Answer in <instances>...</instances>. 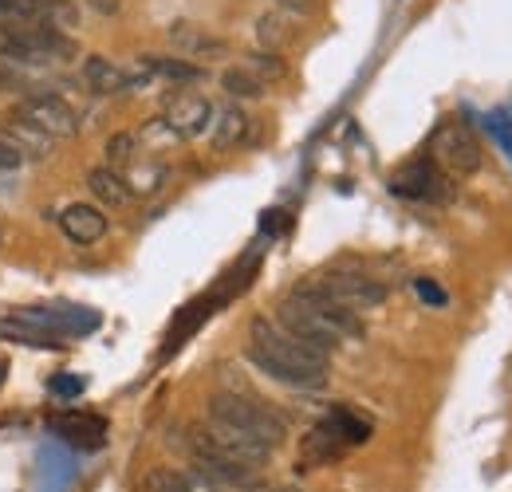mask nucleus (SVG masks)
<instances>
[{
    "mask_svg": "<svg viewBox=\"0 0 512 492\" xmlns=\"http://www.w3.org/2000/svg\"><path fill=\"white\" fill-rule=\"evenodd\" d=\"M0 130H4V134H8V138H12L28 158H40V154H48V150L56 146V138H52L48 130H40V126L28 123V119H20V115H12Z\"/></svg>",
    "mask_w": 512,
    "mask_h": 492,
    "instance_id": "nucleus-20",
    "label": "nucleus"
},
{
    "mask_svg": "<svg viewBox=\"0 0 512 492\" xmlns=\"http://www.w3.org/2000/svg\"><path fill=\"white\" fill-rule=\"evenodd\" d=\"M276 8H288V12H300V8H308V0H276Z\"/></svg>",
    "mask_w": 512,
    "mask_h": 492,
    "instance_id": "nucleus-33",
    "label": "nucleus"
},
{
    "mask_svg": "<svg viewBox=\"0 0 512 492\" xmlns=\"http://www.w3.org/2000/svg\"><path fill=\"white\" fill-rule=\"evenodd\" d=\"M217 83H221V91H225L229 99H249V103H253V99H264V91H268V83L256 79L245 63L225 67V71L217 75Z\"/></svg>",
    "mask_w": 512,
    "mask_h": 492,
    "instance_id": "nucleus-22",
    "label": "nucleus"
},
{
    "mask_svg": "<svg viewBox=\"0 0 512 492\" xmlns=\"http://www.w3.org/2000/svg\"><path fill=\"white\" fill-rule=\"evenodd\" d=\"M288 300H292V304H300V308L308 311L316 323H323L339 343H347V339H363V319H359V311L343 308L339 300H331L316 280L296 284V288L288 292Z\"/></svg>",
    "mask_w": 512,
    "mask_h": 492,
    "instance_id": "nucleus-4",
    "label": "nucleus"
},
{
    "mask_svg": "<svg viewBox=\"0 0 512 492\" xmlns=\"http://www.w3.org/2000/svg\"><path fill=\"white\" fill-rule=\"evenodd\" d=\"M87 189H91V197H95L103 209H127L130 201H134L130 185L123 182V174H119L115 166H95V170L87 174Z\"/></svg>",
    "mask_w": 512,
    "mask_h": 492,
    "instance_id": "nucleus-17",
    "label": "nucleus"
},
{
    "mask_svg": "<svg viewBox=\"0 0 512 492\" xmlns=\"http://www.w3.org/2000/svg\"><path fill=\"white\" fill-rule=\"evenodd\" d=\"M205 418H213V422H221V426H229V430L249 433V437L272 445V449L288 437V422H284L272 406H264L260 398H253L249 390H217V394L209 398Z\"/></svg>",
    "mask_w": 512,
    "mask_h": 492,
    "instance_id": "nucleus-2",
    "label": "nucleus"
},
{
    "mask_svg": "<svg viewBox=\"0 0 512 492\" xmlns=\"http://www.w3.org/2000/svg\"><path fill=\"white\" fill-rule=\"evenodd\" d=\"M249 115L237 107V103H229V107H221V111H213V126H209V142H213V150H237L245 138H249Z\"/></svg>",
    "mask_w": 512,
    "mask_h": 492,
    "instance_id": "nucleus-16",
    "label": "nucleus"
},
{
    "mask_svg": "<svg viewBox=\"0 0 512 492\" xmlns=\"http://www.w3.org/2000/svg\"><path fill=\"white\" fill-rule=\"evenodd\" d=\"M119 174H123V182L130 185L134 197H150L166 185V166L158 162V154H146V150H138L127 166H119Z\"/></svg>",
    "mask_w": 512,
    "mask_h": 492,
    "instance_id": "nucleus-15",
    "label": "nucleus"
},
{
    "mask_svg": "<svg viewBox=\"0 0 512 492\" xmlns=\"http://www.w3.org/2000/svg\"><path fill=\"white\" fill-rule=\"evenodd\" d=\"M79 71H83L87 91L99 95V99H115V95H127V91H138V87H142V83H138V71H127L123 63L107 60V56H87Z\"/></svg>",
    "mask_w": 512,
    "mask_h": 492,
    "instance_id": "nucleus-9",
    "label": "nucleus"
},
{
    "mask_svg": "<svg viewBox=\"0 0 512 492\" xmlns=\"http://www.w3.org/2000/svg\"><path fill=\"white\" fill-rule=\"evenodd\" d=\"M138 150H142V146H138V134L123 130V134H111V138H107V150H103V154H107V166L119 170V166H127Z\"/></svg>",
    "mask_w": 512,
    "mask_h": 492,
    "instance_id": "nucleus-26",
    "label": "nucleus"
},
{
    "mask_svg": "<svg viewBox=\"0 0 512 492\" xmlns=\"http://www.w3.org/2000/svg\"><path fill=\"white\" fill-rule=\"evenodd\" d=\"M430 162L457 182V178L481 174L485 150H481L477 134L461 123V119H446V123L434 126V134H430Z\"/></svg>",
    "mask_w": 512,
    "mask_h": 492,
    "instance_id": "nucleus-3",
    "label": "nucleus"
},
{
    "mask_svg": "<svg viewBox=\"0 0 512 492\" xmlns=\"http://www.w3.org/2000/svg\"><path fill=\"white\" fill-rule=\"evenodd\" d=\"M138 67L150 75V79H166V83H201L205 79V67H197L186 56H142Z\"/></svg>",
    "mask_w": 512,
    "mask_h": 492,
    "instance_id": "nucleus-19",
    "label": "nucleus"
},
{
    "mask_svg": "<svg viewBox=\"0 0 512 492\" xmlns=\"http://www.w3.org/2000/svg\"><path fill=\"white\" fill-rule=\"evenodd\" d=\"M24 162H28V154H24V150H20V146L0 130V170H20Z\"/></svg>",
    "mask_w": 512,
    "mask_h": 492,
    "instance_id": "nucleus-30",
    "label": "nucleus"
},
{
    "mask_svg": "<svg viewBox=\"0 0 512 492\" xmlns=\"http://www.w3.org/2000/svg\"><path fill=\"white\" fill-rule=\"evenodd\" d=\"M272 319H276V323H280L288 335H296L304 347L320 351V355H327V359H331V355H335V347H339V339H335V335H331L323 323H316V319L300 308V304H292L288 296L280 300V308H276V315H272Z\"/></svg>",
    "mask_w": 512,
    "mask_h": 492,
    "instance_id": "nucleus-11",
    "label": "nucleus"
},
{
    "mask_svg": "<svg viewBox=\"0 0 512 492\" xmlns=\"http://www.w3.org/2000/svg\"><path fill=\"white\" fill-rule=\"evenodd\" d=\"M256 44H260L264 52H280V48L288 44V20H284L280 12H264V16L256 20Z\"/></svg>",
    "mask_w": 512,
    "mask_h": 492,
    "instance_id": "nucleus-24",
    "label": "nucleus"
},
{
    "mask_svg": "<svg viewBox=\"0 0 512 492\" xmlns=\"http://www.w3.org/2000/svg\"><path fill=\"white\" fill-rule=\"evenodd\" d=\"M414 292H418L426 304H446V292H442L434 280H418V284H414Z\"/></svg>",
    "mask_w": 512,
    "mask_h": 492,
    "instance_id": "nucleus-31",
    "label": "nucleus"
},
{
    "mask_svg": "<svg viewBox=\"0 0 512 492\" xmlns=\"http://www.w3.org/2000/svg\"><path fill=\"white\" fill-rule=\"evenodd\" d=\"M12 115H20V119L36 123L40 130H48L56 142L79 134V115L67 107L60 95H52V91H32V95H24V99L16 103V111H12Z\"/></svg>",
    "mask_w": 512,
    "mask_h": 492,
    "instance_id": "nucleus-7",
    "label": "nucleus"
},
{
    "mask_svg": "<svg viewBox=\"0 0 512 492\" xmlns=\"http://www.w3.org/2000/svg\"><path fill=\"white\" fill-rule=\"evenodd\" d=\"M0 339L4 343H16V347H28V351H64V339L60 335H52L44 327H32V323H24L16 315L0 319Z\"/></svg>",
    "mask_w": 512,
    "mask_h": 492,
    "instance_id": "nucleus-18",
    "label": "nucleus"
},
{
    "mask_svg": "<svg viewBox=\"0 0 512 492\" xmlns=\"http://www.w3.org/2000/svg\"><path fill=\"white\" fill-rule=\"evenodd\" d=\"M485 123H489V130H493L497 146L505 150V158L512 162V111H493Z\"/></svg>",
    "mask_w": 512,
    "mask_h": 492,
    "instance_id": "nucleus-28",
    "label": "nucleus"
},
{
    "mask_svg": "<svg viewBox=\"0 0 512 492\" xmlns=\"http://www.w3.org/2000/svg\"><path fill=\"white\" fill-rule=\"evenodd\" d=\"M87 8H91L95 16H119L123 0H87Z\"/></svg>",
    "mask_w": 512,
    "mask_h": 492,
    "instance_id": "nucleus-32",
    "label": "nucleus"
},
{
    "mask_svg": "<svg viewBox=\"0 0 512 492\" xmlns=\"http://www.w3.org/2000/svg\"><path fill=\"white\" fill-rule=\"evenodd\" d=\"M213 111L217 107L205 95H197V91H174L170 103H166V111H162V119L170 123V130L178 138H201L213 126Z\"/></svg>",
    "mask_w": 512,
    "mask_h": 492,
    "instance_id": "nucleus-8",
    "label": "nucleus"
},
{
    "mask_svg": "<svg viewBox=\"0 0 512 492\" xmlns=\"http://www.w3.org/2000/svg\"><path fill=\"white\" fill-rule=\"evenodd\" d=\"M390 193H394V197H406V201L446 205V201H453V178L442 174L430 158H418V162L402 166V170L390 178Z\"/></svg>",
    "mask_w": 512,
    "mask_h": 492,
    "instance_id": "nucleus-5",
    "label": "nucleus"
},
{
    "mask_svg": "<svg viewBox=\"0 0 512 492\" xmlns=\"http://www.w3.org/2000/svg\"><path fill=\"white\" fill-rule=\"evenodd\" d=\"M56 225H60V233H64L75 248L99 245V241L107 237V229H111L107 213H103L99 205H91V201H75V205H67Z\"/></svg>",
    "mask_w": 512,
    "mask_h": 492,
    "instance_id": "nucleus-10",
    "label": "nucleus"
},
{
    "mask_svg": "<svg viewBox=\"0 0 512 492\" xmlns=\"http://www.w3.org/2000/svg\"><path fill=\"white\" fill-rule=\"evenodd\" d=\"M316 284H320L331 300H339L343 308L351 311L379 308L386 300V284H379L375 276H367L359 268H327L323 276H316Z\"/></svg>",
    "mask_w": 512,
    "mask_h": 492,
    "instance_id": "nucleus-6",
    "label": "nucleus"
},
{
    "mask_svg": "<svg viewBox=\"0 0 512 492\" xmlns=\"http://www.w3.org/2000/svg\"><path fill=\"white\" fill-rule=\"evenodd\" d=\"M170 44L186 60H213V56H225L229 52V44L221 36H213L209 28H197V24H174L170 28Z\"/></svg>",
    "mask_w": 512,
    "mask_h": 492,
    "instance_id": "nucleus-14",
    "label": "nucleus"
},
{
    "mask_svg": "<svg viewBox=\"0 0 512 492\" xmlns=\"http://www.w3.org/2000/svg\"><path fill=\"white\" fill-rule=\"evenodd\" d=\"M245 67L253 71L256 79H264V83H276V79H284L288 75V67H284V60H280V52H253L249 60H245Z\"/></svg>",
    "mask_w": 512,
    "mask_h": 492,
    "instance_id": "nucleus-25",
    "label": "nucleus"
},
{
    "mask_svg": "<svg viewBox=\"0 0 512 492\" xmlns=\"http://www.w3.org/2000/svg\"><path fill=\"white\" fill-rule=\"evenodd\" d=\"M343 441L335 437V433L327 430V426H312L308 437H304V445H300V465H327V461H335V457H343Z\"/></svg>",
    "mask_w": 512,
    "mask_h": 492,
    "instance_id": "nucleus-21",
    "label": "nucleus"
},
{
    "mask_svg": "<svg viewBox=\"0 0 512 492\" xmlns=\"http://www.w3.org/2000/svg\"><path fill=\"white\" fill-rule=\"evenodd\" d=\"M16 91H24V87H16L12 79H0V99H4V95H16Z\"/></svg>",
    "mask_w": 512,
    "mask_h": 492,
    "instance_id": "nucleus-34",
    "label": "nucleus"
},
{
    "mask_svg": "<svg viewBox=\"0 0 512 492\" xmlns=\"http://www.w3.org/2000/svg\"><path fill=\"white\" fill-rule=\"evenodd\" d=\"M323 426L335 433L347 449H351V445H363V441L371 437V422H367V418H359L351 406H335V410L323 418Z\"/></svg>",
    "mask_w": 512,
    "mask_h": 492,
    "instance_id": "nucleus-23",
    "label": "nucleus"
},
{
    "mask_svg": "<svg viewBox=\"0 0 512 492\" xmlns=\"http://www.w3.org/2000/svg\"><path fill=\"white\" fill-rule=\"evenodd\" d=\"M150 492H193V481L186 473H174V469H154L150 481H146Z\"/></svg>",
    "mask_w": 512,
    "mask_h": 492,
    "instance_id": "nucleus-27",
    "label": "nucleus"
},
{
    "mask_svg": "<svg viewBox=\"0 0 512 492\" xmlns=\"http://www.w3.org/2000/svg\"><path fill=\"white\" fill-rule=\"evenodd\" d=\"M52 433L67 441L71 449H83V453H95L107 445V422L99 414H83V410H71L64 418H52Z\"/></svg>",
    "mask_w": 512,
    "mask_h": 492,
    "instance_id": "nucleus-13",
    "label": "nucleus"
},
{
    "mask_svg": "<svg viewBox=\"0 0 512 492\" xmlns=\"http://www.w3.org/2000/svg\"><path fill=\"white\" fill-rule=\"evenodd\" d=\"M201 430H205V437H209L221 453H229V457H237V461H245V465H253V469H260V465L272 461V445L256 441V437H249V433L229 430V426H221V422H213V418H205Z\"/></svg>",
    "mask_w": 512,
    "mask_h": 492,
    "instance_id": "nucleus-12",
    "label": "nucleus"
},
{
    "mask_svg": "<svg viewBox=\"0 0 512 492\" xmlns=\"http://www.w3.org/2000/svg\"><path fill=\"white\" fill-rule=\"evenodd\" d=\"M48 390H52L56 398H79V394H83V378H79V374H52V378H48Z\"/></svg>",
    "mask_w": 512,
    "mask_h": 492,
    "instance_id": "nucleus-29",
    "label": "nucleus"
},
{
    "mask_svg": "<svg viewBox=\"0 0 512 492\" xmlns=\"http://www.w3.org/2000/svg\"><path fill=\"white\" fill-rule=\"evenodd\" d=\"M245 359L253 363L260 374H268L272 382L288 386V390H323L327 386V370L331 359L304 347L296 335H288L276 319L256 315L249 327V347Z\"/></svg>",
    "mask_w": 512,
    "mask_h": 492,
    "instance_id": "nucleus-1",
    "label": "nucleus"
}]
</instances>
